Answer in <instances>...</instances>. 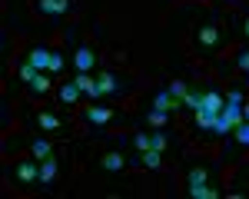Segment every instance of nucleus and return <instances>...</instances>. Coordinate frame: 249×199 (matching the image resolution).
<instances>
[{"instance_id": "nucleus-1", "label": "nucleus", "mask_w": 249, "mask_h": 199, "mask_svg": "<svg viewBox=\"0 0 249 199\" xmlns=\"http://www.w3.org/2000/svg\"><path fill=\"white\" fill-rule=\"evenodd\" d=\"M73 83L80 86V93H83V97H90V100H96V97H100V86H96V77H90V70H80Z\"/></svg>"}, {"instance_id": "nucleus-2", "label": "nucleus", "mask_w": 249, "mask_h": 199, "mask_svg": "<svg viewBox=\"0 0 249 199\" xmlns=\"http://www.w3.org/2000/svg\"><path fill=\"white\" fill-rule=\"evenodd\" d=\"M37 7L43 14H50V17H63L70 10V0H37Z\"/></svg>"}, {"instance_id": "nucleus-3", "label": "nucleus", "mask_w": 249, "mask_h": 199, "mask_svg": "<svg viewBox=\"0 0 249 199\" xmlns=\"http://www.w3.org/2000/svg\"><path fill=\"white\" fill-rule=\"evenodd\" d=\"M40 163V159H37ZM37 163H34V159H23V163H20L17 166V179L20 182H34V179H40V166Z\"/></svg>"}, {"instance_id": "nucleus-4", "label": "nucleus", "mask_w": 249, "mask_h": 199, "mask_svg": "<svg viewBox=\"0 0 249 199\" xmlns=\"http://www.w3.org/2000/svg\"><path fill=\"white\" fill-rule=\"evenodd\" d=\"M83 116H87V123H93V126H103V123H110L113 113H110L107 106H87V110H83Z\"/></svg>"}, {"instance_id": "nucleus-5", "label": "nucleus", "mask_w": 249, "mask_h": 199, "mask_svg": "<svg viewBox=\"0 0 249 199\" xmlns=\"http://www.w3.org/2000/svg\"><path fill=\"white\" fill-rule=\"evenodd\" d=\"M50 57H53V53H50L47 47H34V50H30V63L37 66L40 73H43V70H50Z\"/></svg>"}, {"instance_id": "nucleus-6", "label": "nucleus", "mask_w": 249, "mask_h": 199, "mask_svg": "<svg viewBox=\"0 0 249 199\" xmlns=\"http://www.w3.org/2000/svg\"><path fill=\"white\" fill-rule=\"evenodd\" d=\"M153 106H156V110H166V113H170V110H179L183 103L173 97L170 90H160V93H156V100H153Z\"/></svg>"}, {"instance_id": "nucleus-7", "label": "nucleus", "mask_w": 249, "mask_h": 199, "mask_svg": "<svg viewBox=\"0 0 249 199\" xmlns=\"http://www.w3.org/2000/svg\"><path fill=\"white\" fill-rule=\"evenodd\" d=\"M73 63H77V70H93L96 66V53L90 50V47H80L77 57H73Z\"/></svg>"}, {"instance_id": "nucleus-8", "label": "nucleus", "mask_w": 249, "mask_h": 199, "mask_svg": "<svg viewBox=\"0 0 249 199\" xmlns=\"http://www.w3.org/2000/svg\"><path fill=\"white\" fill-rule=\"evenodd\" d=\"M232 130H236V119L226 116V113H219V116H216V126H213V133H216V136H226V133H232Z\"/></svg>"}, {"instance_id": "nucleus-9", "label": "nucleus", "mask_w": 249, "mask_h": 199, "mask_svg": "<svg viewBox=\"0 0 249 199\" xmlns=\"http://www.w3.org/2000/svg\"><path fill=\"white\" fill-rule=\"evenodd\" d=\"M96 86H100V97H110V93H116V77L113 73H100Z\"/></svg>"}, {"instance_id": "nucleus-10", "label": "nucleus", "mask_w": 249, "mask_h": 199, "mask_svg": "<svg viewBox=\"0 0 249 199\" xmlns=\"http://www.w3.org/2000/svg\"><path fill=\"white\" fill-rule=\"evenodd\" d=\"M203 106L213 110V113H223V106H226V103H223V97H219L216 90H206V93H203Z\"/></svg>"}, {"instance_id": "nucleus-11", "label": "nucleus", "mask_w": 249, "mask_h": 199, "mask_svg": "<svg viewBox=\"0 0 249 199\" xmlns=\"http://www.w3.org/2000/svg\"><path fill=\"white\" fill-rule=\"evenodd\" d=\"M216 116H219V113H213V110L203 106V110H196V126H199V130H213V126H216Z\"/></svg>"}, {"instance_id": "nucleus-12", "label": "nucleus", "mask_w": 249, "mask_h": 199, "mask_svg": "<svg viewBox=\"0 0 249 199\" xmlns=\"http://www.w3.org/2000/svg\"><path fill=\"white\" fill-rule=\"evenodd\" d=\"M80 97H83V93H80L77 83H63V86H60V103H77Z\"/></svg>"}, {"instance_id": "nucleus-13", "label": "nucleus", "mask_w": 249, "mask_h": 199, "mask_svg": "<svg viewBox=\"0 0 249 199\" xmlns=\"http://www.w3.org/2000/svg\"><path fill=\"white\" fill-rule=\"evenodd\" d=\"M100 163H103V169H110V173H120V169L126 166V159L120 156V153H107V156L100 159Z\"/></svg>"}, {"instance_id": "nucleus-14", "label": "nucleus", "mask_w": 249, "mask_h": 199, "mask_svg": "<svg viewBox=\"0 0 249 199\" xmlns=\"http://www.w3.org/2000/svg\"><path fill=\"white\" fill-rule=\"evenodd\" d=\"M199 43H203V47H216V43H219V30H216L213 23H206V27L199 30Z\"/></svg>"}, {"instance_id": "nucleus-15", "label": "nucleus", "mask_w": 249, "mask_h": 199, "mask_svg": "<svg viewBox=\"0 0 249 199\" xmlns=\"http://www.w3.org/2000/svg\"><path fill=\"white\" fill-rule=\"evenodd\" d=\"M30 156L43 163V159L50 156V143H47V139H34V143H30Z\"/></svg>"}, {"instance_id": "nucleus-16", "label": "nucleus", "mask_w": 249, "mask_h": 199, "mask_svg": "<svg viewBox=\"0 0 249 199\" xmlns=\"http://www.w3.org/2000/svg\"><path fill=\"white\" fill-rule=\"evenodd\" d=\"M57 176V159H43V163H40V182H50V179Z\"/></svg>"}, {"instance_id": "nucleus-17", "label": "nucleus", "mask_w": 249, "mask_h": 199, "mask_svg": "<svg viewBox=\"0 0 249 199\" xmlns=\"http://www.w3.org/2000/svg\"><path fill=\"white\" fill-rule=\"evenodd\" d=\"M143 166H146V169H160V166H163L160 149H143Z\"/></svg>"}, {"instance_id": "nucleus-18", "label": "nucleus", "mask_w": 249, "mask_h": 199, "mask_svg": "<svg viewBox=\"0 0 249 199\" xmlns=\"http://www.w3.org/2000/svg\"><path fill=\"white\" fill-rule=\"evenodd\" d=\"M190 196L193 199H216L219 193H216L213 186H206V182H203V186H190Z\"/></svg>"}, {"instance_id": "nucleus-19", "label": "nucleus", "mask_w": 249, "mask_h": 199, "mask_svg": "<svg viewBox=\"0 0 249 199\" xmlns=\"http://www.w3.org/2000/svg\"><path fill=\"white\" fill-rule=\"evenodd\" d=\"M30 90H34V93H37V97H43V93H47V90H50V80L43 77V73H37V77L30 80Z\"/></svg>"}, {"instance_id": "nucleus-20", "label": "nucleus", "mask_w": 249, "mask_h": 199, "mask_svg": "<svg viewBox=\"0 0 249 199\" xmlns=\"http://www.w3.org/2000/svg\"><path fill=\"white\" fill-rule=\"evenodd\" d=\"M183 106H190L193 113H196V110H203V93H196V90H190V93L183 97Z\"/></svg>"}, {"instance_id": "nucleus-21", "label": "nucleus", "mask_w": 249, "mask_h": 199, "mask_svg": "<svg viewBox=\"0 0 249 199\" xmlns=\"http://www.w3.org/2000/svg\"><path fill=\"white\" fill-rule=\"evenodd\" d=\"M232 136H236V143H239V146H249V119H243V123L232 130Z\"/></svg>"}, {"instance_id": "nucleus-22", "label": "nucleus", "mask_w": 249, "mask_h": 199, "mask_svg": "<svg viewBox=\"0 0 249 199\" xmlns=\"http://www.w3.org/2000/svg\"><path fill=\"white\" fill-rule=\"evenodd\" d=\"M206 176H210V173H206V166H193V169H190V186H203Z\"/></svg>"}, {"instance_id": "nucleus-23", "label": "nucleus", "mask_w": 249, "mask_h": 199, "mask_svg": "<svg viewBox=\"0 0 249 199\" xmlns=\"http://www.w3.org/2000/svg\"><path fill=\"white\" fill-rule=\"evenodd\" d=\"M146 119H150V126H166V119H170V113H166V110H156V106H153Z\"/></svg>"}, {"instance_id": "nucleus-24", "label": "nucleus", "mask_w": 249, "mask_h": 199, "mask_svg": "<svg viewBox=\"0 0 249 199\" xmlns=\"http://www.w3.org/2000/svg\"><path fill=\"white\" fill-rule=\"evenodd\" d=\"M37 123H40V130H57V126H60V119L53 116V113H40Z\"/></svg>"}, {"instance_id": "nucleus-25", "label": "nucleus", "mask_w": 249, "mask_h": 199, "mask_svg": "<svg viewBox=\"0 0 249 199\" xmlns=\"http://www.w3.org/2000/svg\"><path fill=\"white\" fill-rule=\"evenodd\" d=\"M170 93L179 100V103H183V97H186L190 90H186V83H183V80H173V83H170Z\"/></svg>"}, {"instance_id": "nucleus-26", "label": "nucleus", "mask_w": 249, "mask_h": 199, "mask_svg": "<svg viewBox=\"0 0 249 199\" xmlns=\"http://www.w3.org/2000/svg\"><path fill=\"white\" fill-rule=\"evenodd\" d=\"M133 143H136V149H140V153H143V149H153V136H146V133H136Z\"/></svg>"}, {"instance_id": "nucleus-27", "label": "nucleus", "mask_w": 249, "mask_h": 199, "mask_svg": "<svg viewBox=\"0 0 249 199\" xmlns=\"http://www.w3.org/2000/svg\"><path fill=\"white\" fill-rule=\"evenodd\" d=\"M37 73H40V70H37V66H34V63H30V60H27V63L20 66V80H27V83H30V80L37 77Z\"/></svg>"}, {"instance_id": "nucleus-28", "label": "nucleus", "mask_w": 249, "mask_h": 199, "mask_svg": "<svg viewBox=\"0 0 249 199\" xmlns=\"http://www.w3.org/2000/svg\"><path fill=\"white\" fill-rule=\"evenodd\" d=\"M236 66H239L243 73H249V50H243V53L236 57Z\"/></svg>"}, {"instance_id": "nucleus-29", "label": "nucleus", "mask_w": 249, "mask_h": 199, "mask_svg": "<svg viewBox=\"0 0 249 199\" xmlns=\"http://www.w3.org/2000/svg\"><path fill=\"white\" fill-rule=\"evenodd\" d=\"M57 70H63V57L53 53V57H50V73H57Z\"/></svg>"}, {"instance_id": "nucleus-30", "label": "nucleus", "mask_w": 249, "mask_h": 199, "mask_svg": "<svg viewBox=\"0 0 249 199\" xmlns=\"http://www.w3.org/2000/svg\"><path fill=\"white\" fill-rule=\"evenodd\" d=\"M153 149H160V153L166 149V136H163V133H156V136H153Z\"/></svg>"}, {"instance_id": "nucleus-31", "label": "nucleus", "mask_w": 249, "mask_h": 199, "mask_svg": "<svg viewBox=\"0 0 249 199\" xmlns=\"http://www.w3.org/2000/svg\"><path fill=\"white\" fill-rule=\"evenodd\" d=\"M243 119H249V103H243Z\"/></svg>"}, {"instance_id": "nucleus-32", "label": "nucleus", "mask_w": 249, "mask_h": 199, "mask_svg": "<svg viewBox=\"0 0 249 199\" xmlns=\"http://www.w3.org/2000/svg\"><path fill=\"white\" fill-rule=\"evenodd\" d=\"M243 30H246V37H249V17H246V27H243Z\"/></svg>"}]
</instances>
